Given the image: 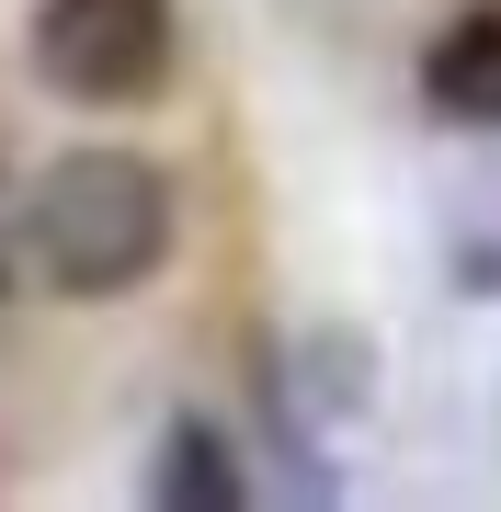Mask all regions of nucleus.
<instances>
[{"mask_svg": "<svg viewBox=\"0 0 501 512\" xmlns=\"http://www.w3.org/2000/svg\"><path fill=\"white\" fill-rule=\"evenodd\" d=\"M149 501L160 512H240L251 501V467H240V444L217 433V421H171L160 433V456H149Z\"/></svg>", "mask_w": 501, "mask_h": 512, "instance_id": "20e7f679", "label": "nucleus"}, {"mask_svg": "<svg viewBox=\"0 0 501 512\" xmlns=\"http://www.w3.org/2000/svg\"><path fill=\"white\" fill-rule=\"evenodd\" d=\"M422 103L445 114V126H467V137H501V0L456 12L445 35L422 46Z\"/></svg>", "mask_w": 501, "mask_h": 512, "instance_id": "7ed1b4c3", "label": "nucleus"}, {"mask_svg": "<svg viewBox=\"0 0 501 512\" xmlns=\"http://www.w3.org/2000/svg\"><path fill=\"white\" fill-rule=\"evenodd\" d=\"M23 262H35V228H23V183L0 171V296L23 285Z\"/></svg>", "mask_w": 501, "mask_h": 512, "instance_id": "423d86ee", "label": "nucleus"}, {"mask_svg": "<svg viewBox=\"0 0 501 512\" xmlns=\"http://www.w3.org/2000/svg\"><path fill=\"white\" fill-rule=\"evenodd\" d=\"M23 57L57 103L80 114H126L171 92V57H183V23L171 0H35L23 23Z\"/></svg>", "mask_w": 501, "mask_h": 512, "instance_id": "f03ea898", "label": "nucleus"}, {"mask_svg": "<svg viewBox=\"0 0 501 512\" xmlns=\"http://www.w3.org/2000/svg\"><path fill=\"white\" fill-rule=\"evenodd\" d=\"M23 228H35V274L80 308H103V296H137L171 262L183 205L137 148H57L46 183L23 194Z\"/></svg>", "mask_w": 501, "mask_h": 512, "instance_id": "f257e3e1", "label": "nucleus"}, {"mask_svg": "<svg viewBox=\"0 0 501 512\" xmlns=\"http://www.w3.org/2000/svg\"><path fill=\"white\" fill-rule=\"evenodd\" d=\"M274 399L297 410V421H319V433H331V421H353V410L376 399V353L353 342V330H308V342L274 365Z\"/></svg>", "mask_w": 501, "mask_h": 512, "instance_id": "39448f33", "label": "nucleus"}]
</instances>
